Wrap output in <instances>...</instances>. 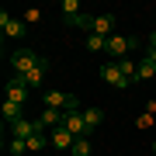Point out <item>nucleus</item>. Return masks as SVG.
I'll list each match as a JSON object with an SVG mask.
<instances>
[{"label":"nucleus","instance_id":"2eb2a0df","mask_svg":"<svg viewBox=\"0 0 156 156\" xmlns=\"http://www.w3.org/2000/svg\"><path fill=\"white\" fill-rule=\"evenodd\" d=\"M69 153H73V156H90V135H80V139L73 142Z\"/></svg>","mask_w":156,"mask_h":156},{"label":"nucleus","instance_id":"6e6552de","mask_svg":"<svg viewBox=\"0 0 156 156\" xmlns=\"http://www.w3.org/2000/svg\"><path fill=\"white\" fill-rule=\"evenodd\" d=\"M35 132H42L38 122H28V118H21V122H11V139H31Z\"/></svg>","mask_w":156,"mask_h":156},{"label":"nucleus","instance_id":"412c9836","mask_svg":"<svg viewBox=\"0 0 156 156\" xmlns=\"http://www.w3.org/2000/svg\"><path fill=\"white\" fill-rule=\"evenodd\" d=\"M153 156H156V142H153Z\"/></svg>","mask_w":156,"mask_h":156},{"label":"nucleus","instance_id":"7ed1b4c3","mask_svg":"<svg viewBox=\"0 0 156 156\" xmlns=\"http://www.w3.org/2000/svg\"><path fill=\"white\" fill-rule=\"evenodd\" d=\"M101 80H104L108 87H118V90H125L128 83H132V80H128L125 73H122V66H118L115 59H108L104 66H101Z\"/></svg>","mask_w":156,"mask_h":156},{"label":"nucleus","instance_id":"39448f33","mask_svg":"<svg viewBox=\"0 0 156 156\" xmlns=\"http://www.w3.org/2000/svg\"><path fill=\"white\" fill-rule=\"evenodd\" d=\"M28 97H31V87L24 83V76H11V80H7V101H17V104H24Z\"/></svg>","mask_w":156,"mask_h":156},{"label":"nucleus","instance_id":"9d476101","mask_svg":"<svg viewBox=\"0 0 156 156\" xmlns=\"http://www.w3.org/2000/svg\"><path fill=\"white\" fill-rule=\"evenodd\" d=\"M62 122H66V111H56V108H45L38 115V128H59Z\"/></svg>","mask_w":156,"mask_h":156},{"label":"nucleus","instance_id":"6ab92c4d","mask_svg":"<svg viewBox=\"0 0 156 156\" xmlns=\"http://www.w3.org/2000/svg\"><path fill=\"white\" fill-rule=\"evenodd\" d=\"M45 146H49V139H45L42 132H35L31 139H28V149H31V153H38V149H45Z\"/></svg>","mask_w":156,"mask_h":156},{"label":"nucleus","instance_id":"f257e3e1","mask_svg":"<svg viewBox=\"0 0 156 156\" xmlns=\"http://www.w3.org/2000/svg\"><path fill=\"white\" fill-rule=\"evenodd\" d=\"M42 56H35V52L28 49V45H21V49H14L11 52V59H7V66H11V76H28V73L35 66H42Z\"/></svg>","mask_w":156,"mask_h":156},{"label":"nucleus","instance_id":"423d86ee","mask_svg":"<svg viewBox=\"0 0 156 156\" xmlns=\"http://www.w3.org/2000/svg\"><path fill=\"white\" fill-rule=\"evenodd\" d=\"M0 28H4V38H24V21L11 17L7 11H0Z\"/></svg>","mask_w":156,"mask_h":156},{"label":"nucleus","instance_id":"4468645a","mask_svg":"<svg viewBox=\"0 0 156 156\" xmlns=\"http://www.w3.org/2000/svg\"><path fill=\"white\" fill-rule=\"evenodd\" d=\"M24 83H28L31 90H38V87L45 83V62H42V66H35V69L28 73V76H24Z\"/></svg>","mask_w":156,"mask_h":156},{"label":"nucleus","instance_id":"ddd939ff","mask_svg":"<svg viewBox=\"0 0 156 156\" xmlns=\"http://www.w3.org/2000/svg\"><path fill=\"white\" fill-rule=\"evenodd\" d=\"M4 118H7V122H21V118H24V104H17V101H4Z\"/></svg>","mask_w":156,"mask_h":156},{"label":"nucleus","instance_id":"1a4fd4ad","mask_svg":"<svg viewBox=\"0 0 156 156\" xmlns=\"http://www.w3.org/2000/svg\"><path fill=\"white\" fill-rule=\"evenodd\" d=\"M62 125H66L69 132L76 135V139H80V135H87V125H83V111H80V108H73V111H66V122H62Z\"/></svg>","mask_w":156,"mask_h":156},{"label":"nucleus","instance_id":"9b49d317","mask_svg":"<svg viewBox=\"0 0 156 156\" xmlns=\"http://www.w3.org/2000/svg\"><path fill=\"white\" fill-rule=\"evenodd\" d=\"M62 17H66V24H73V28H80V4L76 0H62Z\"/></svg>","mask_w":156,"mask_h":156},{"label":"nucleus","instance_id":"f3484780","mask_svg":"<svg viewBox=\"0 0 156 156\" xmlns=\"http://www.w3.org/2000/svg\"><path fill=\"white\" fill-rule=\"evenodd\" d=\"M153 76H156V66L142 59V62H139V73H135V80H153Z\"/></svg>","mask_w":156,"mask_h":156},{"label":"nucleus","instance_id":"f8f14e48","mask_svg":"<svg viewBox=\"0 0 156 156\" xmlns=\"http://www.w3.org/2000/svg\"><path fill=\"white\" fill-rule=\"evenodd\" d=\"M101 122H104V111H101V108H83V125H87V135L94 132Z\"/></svg>","mask_w":156,"mask_h":156},{"label":"nucleus","instance_id":"aec40b11","mask_svg":"<svg viewBox=\"0 0 156 156\" xmlns=\"http://www.w3.org/2000/svg\"><path fill=\"white\" fill-rule=\"evenodd\" d=\"M38 21H42V11H38V7L24 11V24H38Z\"/></svg>","mask_w":156,"mask_h":156},{"label":"nucleus","instance_id":"dca6fc26","mask_svg":"<svg viewBox=\"0 0 156 156\" xmlns=\"http://www.w3.org/2000/svg\"><path fill=\"white\" fill-rule=\"evenodd\" d=\"M108 49V38H101V35H87V52H104Z\"/></svg>","mask_w":156,"mask_h":156},{"label":"nucleus","instance_id":"a211bd4d","mask_svg":"<svg viewBox=\"0 0 156 156\" xmlns=\"http://www.w3.org/2000/svg\"><path fill=\"white\" fill-rule=\"evenodd\" d=\"M7 149H11L14 156H21V153H28V139H7Z\"/></svg>","mask_w":156,"mask_h":156},{"label":"nucleus","instance_id":"0eeeda50","mask_svg":"<svg viewBox=\"0 0 156 156\" xmlns=\"http://www.w3.org/2000/svg\"><path fill=\"white\" fill-rule=\"evenodd\" d=\"M49 142L56 146V149H73V142H76V135H73V132H69L66 125H59V128H52Z\"/></svg>","mask_w":156,"mask_h":156},{"label":"nucleus","instance_id":"20e7f679","mask_svg":"<svg viewBox=\"0 0 156 156\" xmlns=\"http://www.w3.org/2000/svg\"><path fill=\"white\" fill-rule=\"evenodd\" d=\"M45 108H56V111H73V108H76V94L49 90V94H45Z\"/></svg>","mask_w":156,"mask_h":156},{"label":"nucleus","instance_id":"f03ea898","mask_svg":"<svg viewBox=\"0 0 156 156\" xmlns=\"http://www.w3.org/2000/svg\"><path fill=\"white\" fill-rule=\"evenodd\" d=\"M139 45H142L139 38H125V35H111V38H108V49H104V52H108V56H111V59L118 62V59H128V52H132V49H139Z\"/></svg>","mask_w":156,"mask_h":156}]
</instances>
